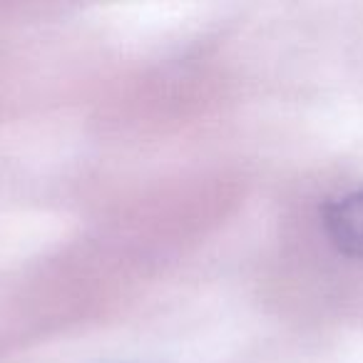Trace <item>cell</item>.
I'll use <instances>...</instances> for the list:
<instances>
[{"instance_id":"cell-1","label":"cell","mask_w":363,"mask_h":363,"mask_svg":"<svg viewBox=\"0 0 363 363\" xmlns=\"http://www.w3.org/2000/svg\"><path fill=\"white\" fill-rule=\"evenodd\" d=\"M323 227L343 254L363 259V189L328 204Z\"/></svg>"}]
</instances>
